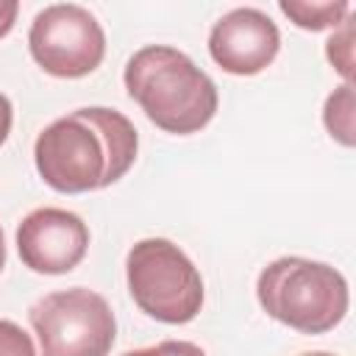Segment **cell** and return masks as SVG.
Returning a JSON list of instances; mask_svg holds the SVG:
<instances>
[{
	"mask_svg": "<svg viewBox=\"0 0 356 356\" xmlns=\"http://www.w3.org/2000/svg\"><path fill=\"white\" fill-rule=\"evenodd\" d=\"M325 56L331 67L345 78V83H350L353 78V17L350 14L342 19V25H337L331 39L325 42Z\"/></svg>",
	"mask_w": 356,
	"mask_h": 356,
	"instance_id": "obj_11",
	"label": "cell"
},
{
	"mask_svg": "<svg viewBox=\"0 0 356 356\" xmlns=\"http://www.w3.org/2000/svg\"><path fill=\"white\" fill-rule=\"evenodd\" d=\"M42 356H108L117 320L103 295L70 286L39 298L28 309Z\"/></svg>",
	"mask_w": 356,
	"mask_h": 356,
	"instance_id": "obj_5",
	"label": "cell"
},
{
	"mask_svg": "<svg viewBox=\"0 0 356 356\" xmlns=\"http://www.w3.org/2000/svg\"><path fill=\"white\" fill-rule=\"evenodd\" d=\"M86 250L89 228L75 211L42 206L28 211L17 225V253L33 273L64 275L83 261Z\"/></svg>",
	"mask_w": 356,
	"mask_h": 356,
	"instance_id": "obj_7",
	"label": "cell"
},
{
	"mask_svg": "<svg viewBox=\"0 0 356 356\" xmlns=\"http://www.w3.org/2000/svg\"><path fill=\"white\" fill-rule=\"evenodd\" d=\"M31 58L53 78H83L106 56V33L97 17L78 3L44 6L28 31Z\"/></svg>",
	"mask_w": 356,
	"mask_h": 356,
	"instance_id": "obj_6",
	"label": "cell"
},
{
	"mask_svg": "<svg viewBox=\"0 0 356 356\" xmlns=\"http://www.w3.org/2000/svg\"><path fill=\"white\" fill-rule=\"evenodd\" d=\"M323 125L331 134V139H337L342 147L356 145V95H353V83H342L325 97Z\"/></svg>",
	"mask_w": 356,
	"mask_h": 356,
	"instance_id": "obj_10",
	"label": "cell"
},
{
	"mask_svg": "<svg viewBox=\"0 0 356 356\" xmlns=\"http://www.w3.org/2000/svg\"><path fill=\"white\" fill-rule=\"evenodd\" d=\"M0 356H36L31 334L14 320H0Z\"/></svg>",
	"mask_w": 356,
	"mask_h": 356,
	"instance_id": "obj_12",
	"label": "cell"
},
{
	"mask_svg": "<svg viewBox=\"0 0 356 356\" xmlns=\"http://www.w3.org/2000/svg\"><path fill=\"white\" fill-rule=\"evenodd\" d=\"M125 281L134 303L159 323L184 325L203 309L200 270L170 239H139L125 256Z\"/></svg>",
	"mask_w": 356,
	"mask_h": 356,
	"instance_id": "obj_4",
	"label": "cell"
},
{
	"mask_svg": "<svg viewBox=\"0 0 356 356\" xmlns=\"http://www.w3.org/2000/svg\"><path fill=\"white\" fill-rule=\"evenodd\" d=\"M300 356H334V353H328V350H309V353H300Z\"/></svg>",
	"mask_w": 356,
	"mask_h": 356,
	"instance_id": "obj_17",
	"label": "cell"
},
{
	"mask_svg": "<svg viewBox=\"0 0 356 356\" xmlns=\"http://www.w3.org/2000/svg\"><path fill=\"white\" fill-rule=\"evenodd\" d=\"M281 14L289 17L303 31H325L342 25V19L350 14L348 0H328V3H309V0H281Z\"/></svg>",
	"mask_w": 356,
	"mask_h": 356,
	"instance_id": "obj_9",
	"label": "cell"
},
{
	"mask_svg": "<svg viewBox=\"0 0 356 356\" xmlns=\"http://www.w3.org/2000/svg\"><path fill=\"white\" fill-rule=\"evenodd\" d=\"M134 122L108 106H83L53 120L33 142L39 178L64 195L95 192L117 184L136 161Z\"/></svg>",
	"mask_w": 356,
	"mask_h": 356,
	"instance_id": "obj_1",
	"label": "cell"
},
{
	"mask_svg": "<svg viewBox=\"0 0 356 356\" xmlns=\"http://www.w3.org/2000/svg\"><path fill=\"white\" fill-rule=\"evenodd\" d=\"M19 14V3L17 0H0V39L14 28Z\"/></svg>",
	"mask_w": 356,
	"mask_h": 356,
	"instance_id": "obj_14",
	"label": "cell"
},
{
	"mask_svg": "<svg viewBox=\"0 0 356 356\" xmlns=\"http://www.w3.org/2000/svg\"><path fill=\"white\" fill-rule=\"evenodd\" d=\"M256 298L267 317L312 337L337 328L350 306L345 275L325 261L303 256H281L261 267Z\"/></svg>",
	"mask_w": 356,
	"mask_h": 356,
	"instance_id": "obj_3",
	"label": "cell"
},
{
	"mask_svg": "<svg viewBox=\"0 0 356 356\" xmlns=\"http://www.w3.org/2000/svg\"><path fill=\"white\" fill-rule=\"evenodd\" d=\"M281 50L278 25L253 6L222 14L209 31V56L228 75H259Z\"/></svg>",
	"mask_w": 356,
	"mask_h": 356,
	"instance_id": "obj_8",
	"label": "cell"
},
{
	"mask_svg": "<svg viewBox=\"0 0 356 356\" xmlns=\"http://www.w3.org/2000/svg\"><path fill=\"white\" fill-rule=\"evenodd\" d=\"M122 83L145 117L175 136L206 128L220 106L214 81L184 50L170 44L139 47L125 64Z\"/></svg>",
	"mask_w": 356,
	"mask_h": 356,
	"instance_id": "obj_2",
	"label": "cell"
},
{
	"mask_svg": "<svg viewBox=\"0 0 356 356\" xmlns=\"http://www.w3.org/2000/svg\"><path fill=\"white\" fill-rule=\"evenodd\" d=\"M122 356H206L200 345L186 342V339H164L159 345L150 348H139V350H128Z\"/></svg>",
	"mask_w": 356,
	"mask_h": 356,
	"instance_id": "obj_13",
	"label": "cell"
},
{
	"mask_svg": "<svg viewBox=\"0 0 356 356\" xmlns=\"http://www.w3.org/2000/svg\"><path fill=\"white\" fill-rule=\"evenodd\" d=\"M6 267V239H3V228H0V273Z\"/></svg>",
	"mask_w": 356,
	"mask_h": 356,
	"instance_id": "obj_16",
	"label": "cell"
},
{
	"mask_svg": "<svg viewBox=\"0 0 356 356\" xmlns=\"http://www.w3.org/2000/svg\"><path fill=\"white\" fill-rule=\"evenodd\" d=\"M11 122H14V108H11V100L0 92V145L8 139L11 134Z\"/></svg>",
	"mask_w": 356,
	"mask_h": 356,
	"instance_id": "obj_15",
	"label": "cell"
}]
</instances>
